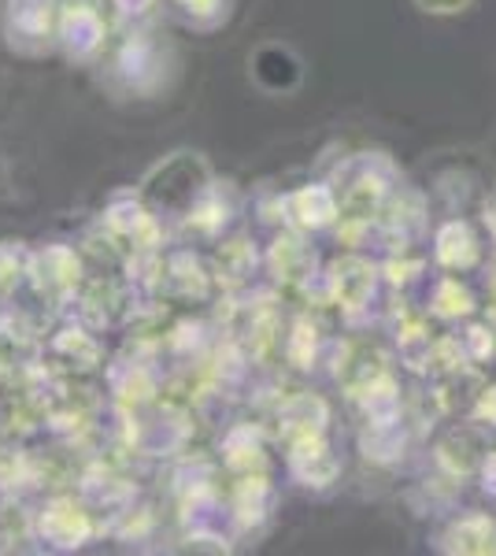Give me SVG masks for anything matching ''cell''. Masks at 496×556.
<instances>
[{"instance_id": "2", "label": "cell", "mask_w": 496, "mask_h": 556, "mask_svg": "<svg viewBox=\"0 0 496 556\" xmlns=\"http://www.w3.org/2000/svg\"><path fill=\"white\" fill-rule=\"evenodd\" d=\"M415 8H419L422 15L445 20V15H463L467 8H474V0H415Z\"/></svg>"}, {"instance_id": "1", "label": "cell", "mask_w": 496, "mask_h": 556, "mask_svg": "<svg viewBox=\"0 0 496 556\" xmlns=\"http://www.w3.org/2000/svg\"><path fill=\"white\" fill-rule=\"evenodd\" d=\"M441 549H445V553H463V556L496 553V523L489 516H482V513H471V516L456 519V523L441 534Z\"/></svg>"}]
</instances>
